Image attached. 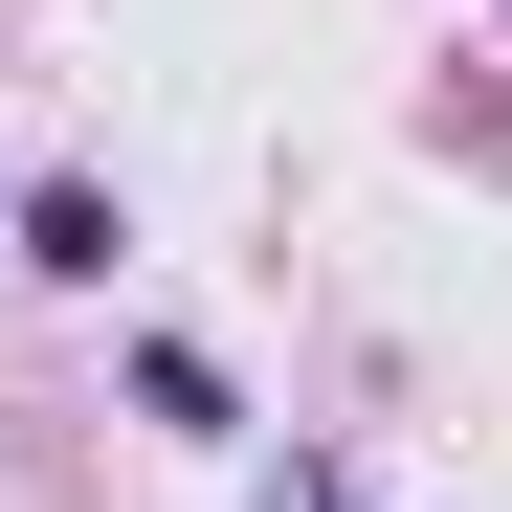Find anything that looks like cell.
I'll use <instances>...</instances> for the list:
<instances>
[{
  "label": "cell",
  "instance_id": "obj_1",
  "mask_svg": "<svg viewBox=\"0 0 512 512\" xmlns=\"http://www.w3.org/2000/svg\"><path fill=\"white\" fill-rule=\"evenodd\" d=\"M0 245H23L45 290H112V245H134V223H112V179H23V223H0Z\"/></svg>",
  "mask_w": 512,
  "mask_h": 512
},
{
  "label": "cell",
  "instance_id": "obj_2",
  "mask_svg": "<svg viewBox=\"0 0 512 512\" xmlns=\"http://www.w3.org/2000/svg\"><path fill=\"white\" fill-rule=\"evenodd\" d=\"M134 423H179V446H223V357H179V334H156V357H134Z\"/></svg>",
  "mask_w": 512,
  "mask_h": 512
}]
</instances>
